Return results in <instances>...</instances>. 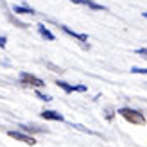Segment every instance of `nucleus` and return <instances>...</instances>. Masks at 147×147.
<instances>
[{"mask_svg": "<svg viewBox=\"0 0 147 147\" xmlns=\"http://www.w3.org/2000/svg\"><path fill=\"white\" fill-rule=\"evenodd\" d=\"M0 47H2V49L5 47V38H4V36H0Z\"/></svg>", "mask_w": 147, "mask_h": 147, "instance_id": "14", "label": "nucleus"}, {"mask_svg": "<svg viewBox=\"0 0 147 147\" xmlns=\"http://www.w3.org/2000/svg\"><path fill=\"white\" fill-rule=\"evenodd\" d=\"M13 11L16 14H34L32 9H29V7H22V5H13Z\"/></svg>", "mask_w": 147, "mask_h": 147, "instance_id": "9", "label": "nucleus"}, {"mask_svg": "<svg viewBox=\"0 0 147 147\" xmlns=\"http://www.w3.org/2000/svg\"><path fill=\"white\" fill-rule=\"evenodd\" d=\"M38 31H40V34L43 36V38H47V40H50V41L54 40V34L50 32V31H49V29H47L45 25H38Z\"/></svg>", "mask_w": 147, "mask_h": 147, "instance_id": "8", "label": "nucleus"}, {"mask_svg": "<svg viewBox=\"0 0 147 147\" xmlns=\"http://www.w3.org/2000/svg\"><path fill=\"white\" fill-rule=\"evenodd\" d=\"M70 2H74V4H81V5H88L90 9H95V11H104V9H106L104 5L95 4L93 0H70Z\"/></svg>", "mask_w": 147, "mask_h": 147, "instance_id": "5", "label": "nucleus"}, {"mask_svg": "<svg viewBox=\"0 0 147 147\" xmlns=\"http://www.w3.org/2000/svg\"><path fill=\"white\" fill-rule=\"evenodd\" d=\"M136 52H138V54H142L144 57H147V49H138Z\"/></svg>", "mask_w": 147, "mask_h": 147, "instance_id": "13", "label": "nucleus"}, {"mask_svg": "<svg viewBox=\"0 0 147 147\" xmlns=\"http://www.w3.org/2000/svg\"><path fill=\"white\" fill-rule=\"evenodd\" d=\"M144 16H145V20H147V13H144Z\"/></svg>", "mask_w": 147, "mask_h": 147, "instance_id": "15", "label": "nucleus"}, {"mask_svg": "<svg viewBox=\"0 0 147 147\" xmlns=\"http://www.w3.org/2000/svg\"><path fill=\"white\" fill-rule=\"evenodd\" d=\"M41 117H43V119H47V120H57V122H63V117H61L59 113L52 111V109H45V111L41 113Z\"/></svg>", "mask_w": 147, "mask_h": 147, "instance_id": "6", "label": "nucleus"}, {"mask_svg": "<svg viewBox=\"0 0 147 147\" xmlns=\"http://www.w3.org/2000/svg\"><path fill=\"white\" fill-rule=\"evenodd\" d=\"M36 95H38V97H40L41 100H50V97H49V95H45V93H40V92H36Z\"/></svg>", "mask_w": 147, "mask_h": 147, "instance_id": "11", "label": "nucleus"}, {"mask_svg": "<svg viewBox=\"0 0 147 147\" xmlns=\"http://www.w3.org/2000/svg\"><path fill=\"white\" fill-rule=\"evenodd\" d=\"M131 72H133V74H147V68H138V67H135V68H131Z\"/></svg>", "mask_w": 147, "mask_h": 147, "instance_id": "10", "label": "nucleus"}, {"mask_svg": "<svg viewBox=\"0 0 147 147\" xmlns=\"http://www.w3.org/2000/svg\"><path fill=\"white\" fill-rule=\"evenodd\" d=\"M57 86L63 88L67 93H72V92H86V86H72L68 83H65V81H57Z\"/></svg>", "mask_w": 147, "mask_h": 147, "instance_id": "4", "label": "nucleus"}, {"mask_svg": "<svg viewBox=\"0 0 147 147\" xmlns=\"http://www.w3.org/2000/svg\"><path fill=\"white\" fill-rule=\"evenodd\" d=\"M61 29H63V31L67 32L68 36H74V38H76V40H79V41H86V40H88V36H86V34H79V32H74L72 29H68L67 25H61Z\"/></svg>", "mask_w": 147, "mask_h": 147, "instance_id": "7", "label": "nucleus"}, {"mask_svg": "<svg viewBox=\"0 0 147 147\" xmlns=\"http://www.w3.org/2000/svg\"><path fill=\"white\" fill-rule=\"evenodd\" d=\"M119 113H120L126 120H129L131 124H136V126H145V117H144L140 111H136V109L122 108V109H119Z\"/></svg>", "mask_w": 147, "mask_h": 147, "instance_id": "1", "label": "nucleus"}, {"mask_svg": "<svg viewBox=\"0 0 147 147\" xmlns=\"http://www.w3.org/2000/svg\"><path fill=\"white\" fill-rule=\"evenodd\" d=\"M20 81H22V84H25V86H36V88H40V86L45 84L40 77L32 76V74H27V72H24L20 76Z\"/></svg>", "mask_w": 147, "mask_h": 147, "instance_id": "2", "label": "nucleus"}, {"mask_svg": "<svg viewBox=\"0 0 147 147\" xmlns=\"http://www.w3.org/2000/svg\"><path fill=\"white\" fill-rule=\"evenodd\" d=\"M9 135L11 138H14V140H18V142H24V144H29V145H34L36 144V140L32 136H27V135H24V133H20V131H9Z\"/></svg>", "mask_w": 147, "mask_h": 147, "instance_id": "3", "label": "nucleus"}, {"mask_svg": "<svg viewBox=\"0 0 147 147\" xmlns=\"http://www.w3.org/2000/svg\"><path fill=\"white\" fill-rule=\"evenodd\" d=\"M111 117H113V109H111V108H108V109H106V119H108V120H111Z\"/></svg>", "mask_w": 147, "mask_h": 147, "instance_id": "12", "label": "nucleus"}]
</instances>
